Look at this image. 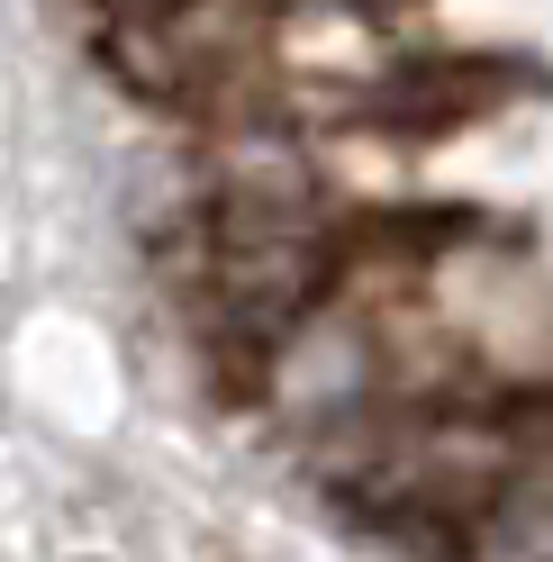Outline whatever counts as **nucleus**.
I'll list each match as a JSON object with an SVG mask.
<instances>
[{
	"mask_svg": "<svg viewBox=\"0 0 553 562\" xmlns=\"http://www.w3.org/2000/svg\"><path fill=\"white\" fill-rule=\"evenodd\" d=\"M119 10H163V0H119Z\"/></svg>",
	"mask_w": 553,
	"mask_h": 562,
	"instance_id": "obj_1",
	"label": "nucleus"
}]
</instances>
